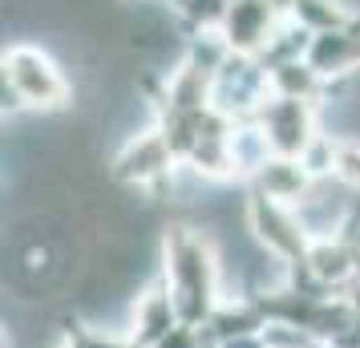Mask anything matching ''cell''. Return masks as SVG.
I'll return each mask as SVG.
<instances>
[{
    "label": "cell",
    "mask_w": 360,
    "mask_h": 348,
    "mask_svg": "<svg viewBox=\"0 0 360 348\" xmlns=\"http://www.w3.org/2000/svg\"><path fill=\"white\" fill-rule=\"evenodd\" d=\"M158 255H162V283L174 296L179 320L191 328H202L211 312L223 304V259L207 227H198L191 219L170 223L158 239Z\"/></svg>",
    "instance_id": "cell-1"
},
{
    "label": "cell",
    "mask_w": 360,
    "mask_h": 348,
    "mask_svg": "<svg viewBox=\"0 0 360 348\" xmlns=\"http://www.w3.org/2000/svg\"><path fill=\"white\" fill-rule=\"evenodd\" d=\"M0 65H4V85L17 94L25 114L53 117L69 110L73 82L65 77L61 61L49 49H41L33 41H13L0 57Z\"/></svg>",
    "instance_id": "cell-2"
},
{
    "label": "cell",
    "mask_w": 360,
    "mask_h": 348,
    "mask_svg": "<svg viewBox=\"0 0 360 348\" xmlns=\"http://www.w3.org/2000/svg\"><path fill=\"white\" fill-rule=\"evenodd\" d=\"M179 170L182 162L174 158V150L166 142V134L158 130V122L130 134V138H122L117 150L110 154V179L117 186L134 191V195H146V199H158Z\"/></svg>",
    "instance_id": "cell-3"
},
{
    "label": "cell",
    "mask_w": 360,
    "mask_h": 348,
    "mask_svg": "<svg viewBox=\"0 0 360 348\" xmlns=\"http://www.w3.org/2000/svg\"><path fill=\"white\" fill-rule=\"evenodd\" d=\"M247 231L255 235L267 255H276L279 264H304V255L311 247L308 227L300 223V211L295 207H283V202H271L263 195H251L247 191Z\"/></svg>",
    "instance_id": "cell-4"
},
{
    "label": "cell",
    "mask_w": 360,
    "mask_h": 348,
    "mask_svg": "<svg viewBox=\"0 0 360 348\" xmlns=\"http://www.w3.org/2000/svg\"><path fill=\"white\" fill-rule=\"evenodd\" d=\"M255 126L263 130L271 154H288V158H304V150L324 134V117L316 101L300 98H271L263 101V110L255 114Z\"/></svg>",
    "instance_id": "cell-5"
},
{
    "label": "cell",
    "mask_w": 360,
    "mask_h": 348,
    "mask_svg": "<svg viewBox=\"0 0 360 348\" xmlns=\"http://www.w3.org/2000/svg\"><path fill=\"white\" fill-rule=\"evenodd\" d=\"M283 20H288V0H235L219 37L239 57H263Z\"/></svg>",
    "instance_id": "cell-6"
},
{
    "label": "cell",
    "mask_w": 360,
    "mask_h": 348,
    "mask_svg": "<svg viewBox=\"0 0 360 348\" xmlns=\"http://www.w3.org/2000/svg\"><path fill=\"white\" fill-rule=\"evenodd\" d=\"M179 308H174V296L166 292L162 276H154L146 288H138L134 292V304H130V328L126 336H134L138 344L146 348H158L170 336V332L179 328Z\"/></svg>",
    "instance_id": "cell-7"
},
{
    "label": "cell",
    "mask_w": 360,
    "mask_h": 348,
    "mask_svg": "<svg viewBox=\"0 0 360 348\" xmlns=\"http://www.w3.org/2000/svg\"><path fill=\"white\" fill-rule=\"evenodd\" d=\"M311 170L300 158H288V154H271L267 162L247 179V191L251 195H263V199L271 202H283V207H300V202L308 199L311 191Z\"/></svg>",
    "instance_id": "cell-8"
},
{
    "label": "cell",
    "mask_w": 360,
    "mask_h": 348,
    "mask_svg": "<svg viewBox=\"0 0 360 348\" xmlns=\"http://www.w3.org/2000/svg\"><path fill=\"white\" fill-rule=\"evenodd\" d=\"M304 271H308L311 280L320 283L324 292H332V296H344L348 292V283L360 276V255L344 239H311L308 255H304Z\"/></svg>",
    "instance_id": "cell-9"
},
{
    "label": "cell",
    "mask_w": 360,
    "mask_h": 348,
    "mask_svg": "<svg viewBox=\"0 0 360 348\" xmlns=\"http://www.w3.org/2000/svg\"><path fill=\"white\" fill-rule=\"evenodd\" d=\"M263 69H267V85H271L276 98H300V101H316V105H324L328 82L308 65V57L279 61V65H263Z\"/></svg>",
    "instance_id": "cell-10"
},
{
    "label": "cell",
    "mask_w": 360,
    "mask_h": 348,
    "mask_svg": "<svg viewBox=\"0 0 360 348\" xmlns=\"http://www.w3.org/2000/svg\"><path fill=\"white\" fill-rule=\"evenodd\" d=\"M356 13L360 4H352V0H288V20L300 25L308 37L344 29V25H352Z\"/></svg>",
    "instance_id": "cell-11"
},
{
    "label": "cell",
    "mask_w": 360,
    "mask_h": 348,
    "mask_svg": "<svg viewBox=\"0 0 360 348\" xmlns=\"http://www.w3.org/2000/svg\"><path fill=\"white\" fill-rule=\"evenodd\" d=\"M162 4L191 37V33H219L235 0H162Z\"/></svg>",
    "instance_id": "cell-12"
},
{
    "label": "cell",
    "mask_w": 360,
    "mask_h": 348,
    "mask_svg": "<svg viewBox=\"0 0 360 348\" xmlns=\"http://www.w3.org/2000/svg\"><path fill=\"white\" fill-rule=\"evenodd\" d=\"M332 179L344 183L352 195H360V138H340L336 146V166H332Z\"/></svg>",
    "instance_id": "cell-13"
},
{
    "label": "cell",
    "mask_w": 360,
    "mask_h": 348,
    "mask_svg": "<svg viewBox=\"0 0 360 348\" xmlns=\"http://www.w3.org/2000/svg\"><path fill=\"white\" fill-rule=\"evenodd\" d=\"M45 348H69V340H65V336H57V340H53V344H45Z\"/></svg>",
    "instance_id": "cell-14"
},
{
    "label": "cell",
    "mask_w": 360,
    "mask_h": 348,
    "mask_svg": "<svg viewBox=\"0 0 360 348\" xmlns=\"http://www.w3.org/2000/svg\"><path fill=\"white\" fill-rule=\"evenodd\" d=\"M117 4H154V0H117Z\"/></svg>",
    "instance_id": "cell-15"
}]
</instances>
